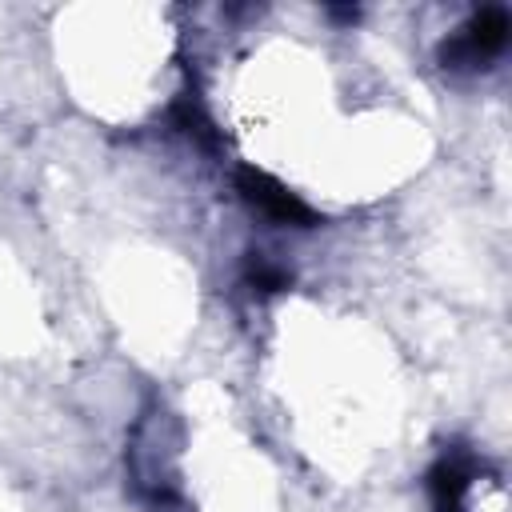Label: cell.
Wrapping results in <instances>:
<instances>
[{"mask_svg":"<svg viewBox=\"0 0 512 512\" xmlns=\"http://www.w3.org/2000/svg\"><path fill=\"white\" fill-rule=\"evenodd\" d=\"M508 44V12L504 8H484L480 16L468 20L448 44H444V64L452 68H484L496 60Z\"/></svg>","mask_w":512,"mask_h":512,"instance_id":"1","label":"cell"},{"mask_svg":"<svg viewBox=\"0 0 512 512\" xmlns=\"http://www.w3.org/2000/svg\"><path fill=\"white\" fill-rule=\"evenodd\" d=\"M236 188H240V196H244L264 220H272V224H292V228L316 224V212H312L296 192H288L280 180H272V176L260 172V168H240V172H236Z\"/></svg>","mask_w":512,"mask_h":512,"instance_id":"2","label":"cell"},{"mask_svg":"<svg viewBox=\"0 0 512 512\" xmlns=\"http://www.w3.org/2000/svg\"><path fill=\"white\" fill-rule=\"evenodd\" d=\"M472 476H476V464L468 456H444L432 472V504L436 512H464V500H468V488H472Z\"/></svg>","mask_w":512,"mask_h":512,"instance_id":"3","label":"cell"},{"mask_svg":"<svg viewBox=\"0 0 512 512\" xmlns=\"http://www.w3.org/2000/svg\"><path fill=\"white\" fill-rule=\"evenodd\" d=\"M288 268L284 264H276V260H268V256H260V252H252V260H248V284L252 288H260V292H284L288 288Z\"/></svg>","mask_w":512,"mask_h":512,"instance_id":"4","label":"cell"}]
</instances>
